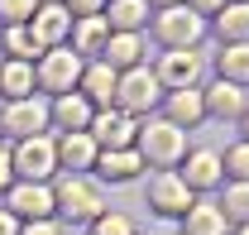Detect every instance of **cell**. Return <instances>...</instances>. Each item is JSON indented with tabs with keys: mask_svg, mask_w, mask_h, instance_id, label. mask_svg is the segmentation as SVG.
Wrapping results in <instances>:
<instances>
[{
	"mask_svg": "<svg viewBox=\"0 0 249 235\" xmlns=\"http://www.w3.org/2000/svg\"><path fill=\"white\" fill-rule=\"evenodd\" d=\"M134 149H139L144 168H149V163H154V168H173V163L187 158V130L168 125V120H149V125H139Z\"/></svg>",
	"mask_w": 249,
	"mask_h": 235,
	"instance_id": "cell-1",
	"label": "cell"
},
{
	"mask_svg": "<svg viewBox=\"0 0 249 235\" xmlns=\"http://www.w3.org/2000/svg\"><path fill=\"white\" fill-rule=\"evenodd\" d=\"M10 163H15L19 182H48L58 173V139L53 135H29L10 149Z\"/></svg>",
	"mask_w": 249,
	"mask_h": 235,
	"instance_id": "cell-2",
	"label": "cell"
},
{
	"mask_svg": "<svg viewBox=\"0 0 249 235\" xmlns=\"http://www.w3.org/2000/svg\"><path fill=\"white\" fill-rule=\"evenodd\" d=\"M53 206H58L67 221H87V226H91L96 216L106 211V197H101V187H96L91 177L67 173L58 187H53Z\"/></svg>",
	"mask_w": 249,
	"mask_h": 235,
	"instance_id": "cell-3",
	"label": "cell"
},
{
	"mask_svg": "<svg viewBox=\"0 0 249 235\" xmlns=\"http://www.w3.org/2000/svg\"><path fill=\"white\" fill-rule=\"evenodd\" d=\"M158 101H163V87H158V77L144 67V62L129 67V72H120V82H115V111L144 116V111H154Z\"/></svg>",
	"mask_w": 249,
	"mask_h": 235,
	"instance_id": "cell-4",
	"label": "cell"
},
{
	"mask_svg": "<svg viewBox=\"0 0 249 235\" xmlns=\"http://www.w3.org/2000/svg\"><path fill=\"white\" fill-rule=\"evenodd\" d=\"M82 67H87V62L77 58L72 48H48V53L38 58V67H34V82L48 91V96H67V91L82 82Z\"/></svg>",
	"mask_w": 249,
	"mask_h": 235,
	"instance_id": "cell-5",
	"label": "cell"
},
{
	"mask_svg": "<svg viewBox=\"0 0 249 235\" xmlns=\"http://www.w3.org/2000/svg\"><path fill=\"white\" fill-rule=\"evenodd\" d=\"M5 211L15 221H53V187L48 182H15L10 197H5Z\"/></svg>",
	"mask_w": 249,
	"mask_h": 235,
	"instance_id": "cell-6",
	"label": "cell"
},
{
	"mask_svg": "<svg viewBox=\"0 0 249 235\" xmlns=\"http://www.w3.org/2000/svg\"><path fill=\"white\" fill-rule=\"evenodd\" d=\"M201 29H206V20H201V15H192L187 5H168V10L154 20V34L168 43V48H196Z\"/></svg>",
	"mask_w": 249,
	"mask_h": 235,
	"instance_id": "cell-7",
	"label": "cell"
},
{
	"mask_svg": "<svg viewBox=\"0 0 249 235\" xmlns=\"http://www.w3.org/2000/svg\"><path fill=\"white\" fill-rule=\"evenodd\" d=\"M149 206H154L158 216H187L192 211V187L173 168H158L149 177Z\"/></svg>",
	"mask_w": 249,
	"mask_h": 235,
	"instance_id": "cell-8",
	"label": "cell"
},
{
	"mask_svg": "<svg viewBox=\"0 0 249 235\" xmlns=\"http://www.w3.org/2000/svg\"><path fill=\"white\" fill-rule=\"evenodd\" d=\"M43 125H48V101H38V96L5 101V111H0V130H5V135H15V139L43 135Z\"/></svg>",
	"mask_w": 249,
	"mask_h": 235,
	"instance_id": "cell-9",
	"label": "cell"
},
{
	"mask_svg": "<svg viewBox=\"0 0 249 235\" xmlns=\"http://www.w3.org/2000/svg\"><path fill=\"white\" fill-rule=\"evenodd\" d=\"M96 139V149H134V135H139V125L134 116H124V111H96L91 116V130H87Z\"/></svg>",
	"mask_w": 249,
	"mask_h": 235,
	"instance_id": "cell-10",
	"label": "cell"
},
{
	"mask_svg": "<svg viewBox=\"0 0 249 235\" xmlns=\"http://www.w3.org/2000/svg\"><path fill=\"white\" fill-rule=\"evenodd\" d=\"M158 87L168 91H182V87H196V77H201V58H196V48H168L154 67Z\"/></svg>",
	"mask_w": 249,
	"mask_h": 235,
	"instance_id": "cell-11",
	"label": "cell"
},
{
	"mask_svg": "<svg viewBox=\"0 0 249 235\" xmlns=\"http://www.w3.org/2000/svg\"><path fill=\"white\" fill-rule=\"evenodd\" d=\"M29 34L34 43L48 53V48H62V39H72V15H67V5H38L29 20Z\"/></svg>",
	"mask_w": 249,
	"mask_h": 235,
	"instance_id": "cell-12",
	"label": "cell"
},
{
	"mask_svg": "<svg viewBox=\"0 0 249 235\" xmlns=\"http://www.w3.org/2000/svg\"><path fill=\"white\" fill-rule=\"evenodd\" d=\"M182 163H187V168H182L178 177H182L192 192H211V187H220V182H225V163H220L216 149H187Z\"/></svg>",
	"mask_w": 249,
	"mask_h": 235,
	"instance_id": "cell-13",
	"label": "cell"
},
{
	"mask_svg": "<svg viewBox=\"0 0 249 235\" xmlns=\"http://www.w3.org/2000/svg\"><path fill=\"white\" fill-rule=\"evenodd\" d=\"M201 101H206V116H216V120H245L249 116V91L240 82H225V77L201 91Z\"/></svg>",
	"mask_w": 249,
	"mask_h": 235,
	"instance_id": "cell-14",
	"label": "cell"
},
{
	"mask_svg": "<svg viewBox=\"0 0 249 235\" xmlns=\"http://www.w3.org/2000/svg\"><path fill=\"white\" fill-rule=\"evenodd\" d=\"M91 116L96 106L82 96V91H67V96H53V106H48V120L58 125L62 135H77V130H91Z\"/></svg>",
	"mask_w": 249,
	"mask_h": 235,
	"instance_id": "cell-15",
	"label": "cell"
},
{
	"mask_svg": "<svg viewBox=\"0 0 249 235\" xmlns=\"http://www.w3.org/2000/svg\"><path fill=\"white\" fill-rule=\"evenodd\" d=\"M163 120L178 125V130H192L196 120H206V101H201V87H182L163 96Z\"/></svg>",
	"mask_w": 249,
	"mask_h": 235,
	"instance_id": "cell-16",
	"label": "cell"
},
{
	"mask_svg": "<svg viewBox=\"0 0 249 235\" xmlns=\"http://www.w3.org/2000/svg\"><path fill=\"white\" fill-rule=\"evenodd\" d=\"M115 82H120L115 67H106V62H87L77 87H82V96L91 101L96 111H110V106H115Z\"/></svg>",
	"mask_w": 249,
	"mask_h": 235,
	"instance_id": "cell-17",
	"label": "cell"
},
{
	"mask_svg": "<svg viewBox=\"0 0 249 235\" xmlns=\"http://www.w3.org/2000/svg\"><path fill=\"white\" fill-rule=\"evenodd\" d=\"M96 158H101V149H96V139L87 135V130L58 135V168H67V173H87V168H96Z\"/></svg>",
	"mask_w": 249,
	"mask_h": 235,
	"instance_id": "cell-18",
	"label": "cell"
},
{
	"mask_svg": "<svg viewBox=\"0 0 249 235\" xmlns=\"http://www.w3.org/2000/svg\"><path fill=\"white\" fill-rule=\"evenodd\" d=\"M139 168H144L139 149H101V158H96V173L106 182H134Z\"/></svg>",
	"mask_w": 249,
	"mask_h": 235,
	"instance_id": "cell-19",
	"label": "cell"
},
{
	"mask_svg": "<svg viewBox=\"0 0 249 235\" xmlns=\"http://www.w3.org/2000/svg\"><path fill=\"white\" fill-rule=\"evenodd\" d=\"M110 43V24L106 15H91V20H72V53L87 58V53H106Z\"/></svg>",
	"mask_w": 249,
	"mask_h": 235,
	"instance_id": "cell-20",
	"label": "cell"
},
{
	"mask_svg": "<svg viewBox=\"0 0 249 235\" xmlns=\"http://www.w3.org/2000/svg\"><path fill=\"white\" fill-rule=\"evenodd\" d=\"M34 62H19V58H10V62H0V96L5 101H24V96H34Z\"/></svg>",
	"mask_w": 249,
	"mask_h": 235,
	"instance_id": "cell-21",
	"label": "cell"
},
{
	"mask_svg": "<svg viewBox=\"0 0 249 235\" xmlns=\"http://www.w3.org/2000/svg\"><path fill=\"white\" fill-rule=\"evenodd\" d=\"M106 67H115V72H129V67H139L144 62V43H139V34H110V43H106Z\"/></svg>",
	"mask_w": 249,
	"mask_h": 235,
	"instance_id": "cell-22",
	"label": "cell"
},
{
	"mask_svg": "<svg viewBox=\"0 0 249 235\" xmlns=\"http://www.w3.org/2000/svg\"><path fill=\"white\" fill-rule=\"evenodd\" d=\"M144 20H149V0H110V15H106L110 34H139Z\"/></svg>",
	"mask_w": 249,
	"mask_h": 235,
	"instance_id": "cell-23",
	"label": "cell"
},
{
	"mask_svg": "<svg viewBox=\"0 0 249 235\" xmlns=\"http://www.w3.org/2000/svg\"><path fill=\"white\" fill-rule=\"evenodd\" d=\"M230 231V221H225V211L216 202H192L187 211V235H225Z\"/></svg>",
	"mask_w": 249,
	"mask_h": 235,
	"instance_id": "cell-24",
	"label": "cell"
},
{
	"mask_svg": "<svg viewBox=\"0 0 249 235\" xmlns=\"http://www.w3.org/2000/svg\"><path fill=\"white\" fill-rule=\"evenodd\" d=\"M216 67L225 82H240V87H249V43H225L216 53Z\"/></svg>",
	"mask_w": 249,
	"mask_h": 235,
	"instance_id": "cell-25",
	"label": "cell"
},
{
	"mask_svg": "<svg viewBox=\"0 0 249 235\" xmlns=\"http://www.w3.org/2000/svg\"><path fill=\"white\" fill-rule=\"evenodd\" d=\"M220 39L225 43H249V5L225 0V10H220Z\"/></svg>",
	"mask_w": 249,
	"mask_h": 235,
	"instance_id": "cell-26",
	"label": "cell"
},
{
	"mask_svg": "<svg viewBox=\"0 0 249 235\" xmlns=\"http://www.w3.org/2000/svg\"><path fill=\"white\" fill-rule=\"evenodd\" d=\"M220 211H225V221L230 226H249V182H230L225 187V197H220Z\"/></svg>",
	"mask_w": 249,
	"mask_h": 235,
	"instance_id": "cell-27",
	"label": "cell"
},
{
	"mask_svg": "<svg viewBox=\"0 0 249 235\" xmlns=\"http://www.w3.org/2000/svg\"><path fill=\"white\" fill-rule=\"evenodd\" d=\"M5 53H10V58H19V62H29L34 53H43V48L34 43L29 24H15V29H5Z\"/></svg>",
	"mask_w": 249,
	"mask_h": 235,
	"instance_id": "cell-28",
	"label": "cell"
},
{
	"mask_svg": "<svg viewBox=\"0 0 249 235\" xmlns=\"http://www.w3.org/2000/svg\"><path fill=\"white\" fill-rule=\"evenodd\" d=\"M91 235H139V231H134V221L124 211H101L91 221Z\"/></svg>",
	"mask_w": 249,
	"mask_h": 235,
	"instance_id": "cell-29",
	"label": "cell"
},
{
	"mask_svg": "<svg viewBox=\"0 0 249 235\" xmlns=\"http://www.w3.org/2000/svg\"><path fill=\"white\" fill-rule=\"evenodd\" d=\"M34 10H38V0H0V24H29Z\"/></svg>",
	"mask_w": 249,
	"mask_h": 235,
	"instance_id": "cell-30",
	"label": "cell"
},
{
	"mask_svg": "<svg viewBox=\"0 0 249 235\" xmlns=\"http://www.w3.org/2000/svg\"><path fill=\"white\" fill-rule=\"evenodd\" d=\"M220 163H225L230 182H249V144H235L225 158H220Z\"/></svg>",
	"mask_w": 249,
	"mask_h": 235,
	"instance_id": "cell-31",
	"label": "cell"
},
{
	"mask_svg": "<svg viewBox=\"0 0 249 235\" xmlns=\"http://www.w3.org/2000/svg\"><path fill=\"white\" fill-rule=\"evenodd\" d=\"M62 5H67V15H72V20H91V15L106 10V0H62Z\"/></svg>",
	"mask_w": 249,
	"mask_h": 235,
	"instance_id": "cell-32",
	"label": "cell"
},
{
	"mask_svg": "<svg viewBox=\"0 0 249 235\" xmlns=\"http://www.w3.org/2000/svg\"><path fill=\"white\" fill-rule=\"evenodd\" d=\"M19 235H62L58 221H19Z\"/></svg>",
	"mask_w": 249,
	"mask_h": 235,
	"instance_id": "cell-33",
	"label": "cell"
},
{
	"mask_svg": "<svg viewBox=\"0 0 249 235\" xmlns=\"http://www.w3.org/2000/svg\"><path fill=\"white\" fill-rule=\"evenodd\" d=\"M15 187V163H10V149H0V192Z\"/></svg>",
	"mask_w": 249,
	"mask_h": 235,
	"instance_id": "cell-34",
	"label": "cell"
},
{
	"mask_svg": "<svg viewBox=\"0 0 249 235\" xmlns=\"http://www.w3.org/2000/svg\"><path fill=\"white\" fill-rule=\"evenodd\" d=\"M187 10H192V15H201V20H206V15H220V10H225V0H192V5H187Z\"/></svg>",
	"mask_w": 249,
	"mask_h": 235,
	"instance_id": "cell-35",
	"label": "cell"
},
{
	"mask_svg": "<svg viewBox=\"0 0 249 235\" xmlns=\"http://www.w3.org/2000/svg\"><path fill=\"white\" fill-rule=\"evenodd\" d=\"M0 235H19V221H15L5 206H0Z\"/></svg>",
	"mask_w": 249,
	"mask_h": 235,
	"instance_id": "cell-36",
	"label": "cell"
},
{
	"mask_svg": "<svg viewBox=\"0 0 249 235\" xmlns=\"http://www.w3.org/2000/svg\"><path fill=\"white\" fill-rule=\"evenodd\" d=\"M149 5H163V10H168V5H178V0H149Z\"/></svg>",
	"mask_w": 249,
	"mask_h": 235,
	"instance_id": "cell-37",
	"label": "cell"
},
{
	"mask_svg": "<svg viewBox=\"0 0 249 235\" xmlns=\"http://www.w3.org/2000/svg\"><path fill=\"white\" fill-rule=\"evenodd\" d=\"M245 144H249V116H245Z\"/></svg>",
	"mask_w": 249,
	"mask_h": 235,
	"instance_id": "cell-38",
	"label": "cell"
},
{
	"mask_svg": "<svg viewBox=\"0 0 249 235\" xmlns=\"http://www.w3.org/2000/svg\"><path fill=\"white\" fill-rule=\"evenodd\" d=\"M235 235H249V226H240V231H235Z\"/></svg>",
	"mask_w": 249,
	"mask_h": 235,
	"instance_id": "cell-39",
	"label": "cell"
},
{
	"mask_svg": "<svg viewBox=\"0 0 249 235\" xmlns=\"http://www.w3.org/2000/svg\"><path fill=\"white\" fill-rule=\"evenodd\" d=\"M43 5H62V0H43Z\"/></svg>",
	"mask_w": 249,
	"mask_h": 235,
	"instance_id": "cell-40",
	"label": "cell"
},
{
	"mask_svg": "<svg viewBox=\"0 0 249 235\" xmlns=\"http://www.w3.org/2000/svg\"><path fill=\"white\" fill-rule=\"evenodd\" d=\"M235 5H249V0H235Z\"/></svg>",
	"mask_w": 249,
	"mask_h": 235,
	"instance_id": "cell-41",
	"label": "cell"
},
{
	"mask_svg": "<svg viewBox=\"0 0 249 235\" xmlns=\"http://www.w3.org/2000/svg\"><path fill=\"white\" fill-rule=\"evenodd\" d=\"M0 135H5V130H0Z\"/></svg>",
	"mask_w": 249,
	"mask_h": 235,
	"instance_id": "cell-42",
	"label": "cell"
}]
</instances>
